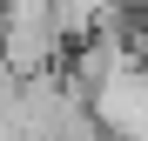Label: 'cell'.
<instances>
[{"label": "cell", "mask_w": 148, "mask_h": 141, "mask_svg": "<svg viewBox=\"0 0 148 141\" xmlns=\"http://www.w3.org/2000/svg\"><path fill=\"white\" fill-rule=\"evenodd\" d=\"M88 114L101 121L108 141H148V61L128 54L88 87Z\"/></svg>", "instance_id": "cell-1"}]
</instances>
